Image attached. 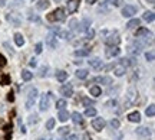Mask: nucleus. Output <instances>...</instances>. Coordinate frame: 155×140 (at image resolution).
<instances>
[{
	"instance_id": "nucleus-31",
	"label": "nucleus",
	"mask_w": 155,
	"mask_h": 140,
	"mask_svg": "<svg viewBox=\"0 0 155 140\" xmlns=\"http://www.w3.org/2000/svg\"><path fill=\"white\" fill-rule=\"evenodd\" d=\"M85 116H86V117H95V116H96V108L88 107V108L85 110Z\"/></svg>"
},
{
	"instance_id": "nucleus-6",
	"label": "nucleus",
	"mask_w": 155,
	"mask_h": 140,
	"mask_svg": "<svg viewBox=\"0 0 155 140\" xmlns=\"http://www.w3.org/2000/svg\"><path fill=\"white\" fill-rule=\"evenodd\" d=\"M6 20L10 22L13 26H20L22 25V17L17 13H7L6 14Z\"/></svg>"
},
{
	"instance_id": "nucleus-30",
	"label": "nucleus",
	"mask_w": 155,
	"mask_h": 140,
	"mask_svg": "<svg viewBox=\"0 0 155 140\" xmlns=\"http://www.w3.org/2000/svg\"><path fill=\"white\" fill-rule=\"evenodd\" d=\"M39 123V116L38 114H32V116H29V124L30 126H35V124H38Z\"/></svg>"
},
{
	"instance_id": "nucleus-41",
	"label": "nucleus",
	"mask_w": 155,
	"mask_h": 140,
	"mask_svg": "<svg viewBox=\"0 0 155 140\" xmlns=\"http://www.w3.org/2000/svg\"><path fill=\"white\" fill-rule=\"evenodd\" d=\"M42 48H43V45H42V43H36V46H35V52H36V54H42Z\"/></svg>"
},
{
	"instance_id": "nucleus-44",
	"label": "nucleus",
	"mask_w": 155,
	"mask_h": 140,
	"mask_svg": "<svg viewBox=\"0 0 155 140\" xmlns=\"http://www.w3.org/2000/svg\"><path fill=\"white\" fill-rule=\"evenodd\" d=\"M29 65H30V67H33V68H35V67H36V65H38V62H36V59H35V58H32V59H30V61H29Z\"/></svg>"
},
{
	"instance_id": "nucleus-16",
	"label": "nucleus",
	"mask_w": 155,
	"mask_h": 140,
	"mask_svg": "<svg viewBox=\"0 0 155 140\" xmlns=\"http://www.w3.org/2000/svg\"><path fill=\"white\" fill-rule=\"evenodd\" d=\"M89 93L90 95H93V97H99L102 94V90H101L99 85H92V87H89Z\"/></svg>"
},
{
	"instance_id": "nucleus-38",
	"label": "nucleus",
	"mask_w": 155,
	"mask_h": 140,
	"mask_svg": "<svg viewBox=\"0 0 155 140\" xmlns=\"http://www.w3.org/2000/svg\"><path fill=\"white\" fill-rule=\"evenodd\" d=\"M48 75V67H42L40 70H39V77H46Z\"/></svg>"
},
{
	"instance_id": "nucleus-19",
	"label": "nucleus",
	"mask_w": 155,
	"mask_h": 140,
	"mask_svg": "<svg viewBox=\"0 0 155 140\" xmlns=\"http://www.w3.org/2000/svg\"><path fill=\"white\" fill-rule=\"evenodd\" d=\"M125 71H127V68L119 64V65H116L115 68H114V74H115L116 77H122V75H125Z\"/></svg>"
},
{
	"instance_id": "nucleus-27",
	"label": "nucleus",
	"mask_w": 155,
	"mask_h": 140,
	"mask_svg": "<svg viewBox=\"0 0 155 140\" xmlns=\"http://www.w3.org/2000/svg\"><path fill=\"white\" fill-rule=\"evenodd\" d=\"M88 70H78L76 71V78H79V80H85L86 77H88Z\"/></svg>"
},
{
	"instance_id": "nucleus-12",
	"label": "nucleus",
	"mask_w": 155,
	"mask_h": 140,
	"mask_svg": "<svg viewBox=\"0 0 155 140\" xmlns=\"http://www.w3.org/2000/svg\"><path fill=\"white\" fill-rule=\"evenodd\" d=\"M46 45L49 46V48H56L58 46V42H56V36L53 35V33H49L48 36H46Z\"/></svg>"
},
{
	"instance_id": "nucleus-51",
	"label": "nucleus",
	"mask_w": 155,
	"mask_h": 140,
	"mask_svg": "<svg viewBox=\"0 0 155 140\" xmlns=\"http://www.w3.org/2000/svg\"><path fill=\"white\" fill-rule=\"evenodd\" d=\"M6 4V0H0V6H4Z\"/></svg>"
},
{
	"instance_id": "nucleus-33",
	"label": "nucleus",
	"mask_w": 155,
	"mask_h": 140,
	"mask_svg": "<svg viewBox=\"0 0 155 140\" xmlns=\"http://www.w3.org/2000/svg\"><path fill=\"white\" fill-rule=\"evenodd\" d=\"M145 114H146L148 117H154V114H155V106L154 104H151V106L145 110Z\"/></svg>"
},
{
	"instance_id": "nucleus-15",
	"label": "nucleus",
	"mask_w": 155,
	"mask_h": 140,
	"mask_svg": "<svg viewBox=\"0 0 155 140\" xmlns=\"http://www.w3.org/2000/svg\"><path fill=\"white\" fill-rule=\"evenodd\" d=\"M137 134L141 136V137H148L151 134V130L148 127H138L137 129Z\"/></svg>"
},
{
	"instance_id": "nucleus-1",
	"label": "nucleus",
	"mask_w": 155,
	"mask_h": 140,
	"mask_svg": "<svg viewBox=\"0 0 155 140\" xmlns=\"http://www.w3.org/2000/svg\"><path fill=\"white\" fill-rule=\"evenodd\" d=\"M137 98H138V91H137V88H134V87L128 88V91H127V94H125V100H124V107H125V108L132 107V106L137 103Z\"/></svg>"
},
{
	"instance_id": "nucleus-40",
	"label": "nucleus",
	"mask_w": 155,
	"mask_h": 140,
	"mask_svg": "<svg viewBox=\"0 0 155 140\" xmlns=\"http://www.w3.org/2000/svg\"><path fill=\"white\" fill-rule=\"evenodd\" d=\"M93 36H95V30L88 28V29H86V38H88V39H92Z\"/></svg>"
},
{
	"instance_id": "nucleus-26",
	"label": "nucleus",
	"mask_w": 155,
	"mask_h": 140,
	"mask_svg": "<svg viewBox=\"0 0 155 140\" xmlns=\"http://www.w3.org/2000/svg\"><path fill=\"white\" fill-rule=\"evenodd\" d=\"M66 106H68V103H66V100H63V98H62V100H58V101H56V108H58L59 111L65 110V107H66Z\"/></svg>"
},
{
	"instance_id": "nucleus-17",
	"label": "nucleus",
	"mask_w": 155,
	"mask_h": 140,
	"mask_svg": "<svg viewBox=\"0 0 155 140\" xmlns=\"http://www.w3.org/2000/svg\"><path fill=\"white\" fill-rule=\"evenodd\" d=\"M135 36H137V38H142V36H145V38H148V36H149V38H151L152 35H151V32H149L148 29L141 28V29H138V30H137V35H135Z\"/></svg>"
},
{
	"instance_id": "nucleus-52",
	"label": "nucleus",
	"mask_w": 155,
	"mask_h": 140,
	"mask_svg": "<svg viewBox=\"0 0 155 140\" xmlns=\"http://www.w3.org/2000/svg\"><path fill=\"white\" fill-rule=\"evenodd\" d=\"M149 1H151V3H154V0H149Z\"/></svg>"
},
{
	"instance_id": "nucleus-48",
	"label": "nucleus",
	"mask_w": 155,
	"mask_h": 140,
	"mask_svg": "<svg viewBox=\"0 0 155 140\" xmlns=\"http://www.w3.org/2000/svg\"><path fill=\"white\" fill-rule=\"evenodd\" d=\"M82 140H89V134H88V133H85V134H83V137H82Z\"/></svg>"
},
{
	"instance_id": "nucleus-25",
	"label": "nucleus",
	"mask_w": 155,
	"mask_h": 140,
	"mask_svg": "<svg viewBox=\"0 0 155 140\" xmlns=\"http://www.w3.org/2000/svg\"><path fill=\"white\" fill-rule=\"evenodd\" d=\"M90 54L89 49H76L75 51V56H79V58H82V56H88Z\"/></svg>"
},
{
	"instance_id": "nucleus-37",
	"label": "nucleus",
	"mask_w": 155,
	"mask_h": 140,
	"mask_svg": "<svg viewBox=\"0 0 155 140\" xmlns=\"http://www.w3.org/2000/svg\"><path fill=\"white\" fill-rule=\"evenodd\" d=\"M78 25H79V22H78L76 19H72V20L69 22V29H72V30H73V29L78 28Z\"/></svg>"
},
{
	"instance_id": "nucleus-22",
	"label": "nucleus",
	"mask_w": 155,
	"mask_h": 140,
	"mask_svg": "<svg viewBox=\"0 0 155 140\" xmlns=\"http://www.w3.org/2000/svg\"><path fill=\"white\" fill-rule=\"evenodd\" d=\"M72 120H73V123H76V124H80L82 121H83V118H82V114L80 113H78V111H75V113H72Z\"/></svg>"
},
{
	"instance_id": "nucleus-18",
	"label": "nucleus",
	"mask_w": 155,
	"mask_h": 140,
	"mask_svg": "<svg viewBox=\"0 0 155 140\" xmlns=\"http://www.w3.org/2000/svg\"><path fill=\"white\" fill-rule=\"evenodd\" d=\"M95 81H96V83H101V84H103V85L112 84V78H111V77H98V78H95Z\"/></svg>"
},
{
	"instance_id": "nucleus-45",
	"label": "nucleus",
	"mask_w": 155,
	"mask_h": 140,
	"mask_svg": "<svg viewBox=\"0 0 155 140\" xmlns=\"http://www.w3.org/2000/svg\"><path fill=\"white\" fill-rule=\"evenodd\" d=\"M4 65H6V61H4V58H3V56L0 55V68H3Z\"/></svg>"
},
{
	"instance_id": "nucleus-42",
	"label": "nucleus",
	"mask_w": 155,
	"mask_h": 140,
	"mask_svg": "<svg viewBox=\"0 0 155 140\" xmlns=\"http://www.w3.org/2000/svg\"><path fill=\"white\" fill-rule=\"evenodd\" d=\"M3 46H4V48H6V49H7V51H9V52H10L12 55H14V51H13V49H12V46H10V45H9L7 42H4V43H3Z\"/></svg>"
},
{
	"instance_id": "nucleus-21",
	"label": "nucleus",
	"mask_w": 155,
	"mask_h": 140,
	"mask_svg": "<svg viewBox=\"0 0 155 140\" xmlns=\"http://www.w3.org/2000/svg\"><path fill=\"white\" fill-rule=\"evenodd\" d=\"M49 0H39L38 4H36V7H38L39 10H45V9H48L49 7Z\"/></svg>"
},
{
	"instance_id": "nucleus-11",
	"label": "nucleus",
	"mask_w": 155,
	"mask_h": 140,
	"mask_svg": "<svg viewBox=\"0 0 155 140\" xmlns=\"http://www.w3.org/2000/svg\"><path fill=\"white\" fill-rule=\"evenodd\" d=\"M79 0H69L68 1V12L69 13H75L78 9H79Z\"/></svg>"
},
{
	"instance_id": "nucleus-34",
	"label": "nucleus",
	"mask_w": 155,
	"mask_h": 140,
	"mask_svg": "<svg viewBox=\"0 0 155 140\" xmlns=\"http://www.w3.org/2000/svg\"><path fill=\"white\" fill-rule=\"evenodd\" d=\"M55 123H56V121H55V118H49V120L46 121V129H48V130H53Z\"/></svg>"
},
{
	"instance_id": "nucleus-36",
	"label": "nucleus",
	"mask_w": 155,
	"mask_h": 140,
	"mask_svg": "<svg viewBox=\"0 0 155 140\" xmlns=\"http://www.w3.org/2000/svg\"><path fill=\"white\" fill-rule=\"evenodd\" d=\"M109 124H111L112 129H119V126H121V123H119V120H118V118H112Z\"/></svg>"
},
{
	"instance_id": "nucleus-47",
	"label": "nucleus",
	"mask_w": 155,
	"mask_h": 140,
	"mask_svg": "<svg viewBox=\"0 0 155 140\" xmlns=\"http://www.w3.org/2000/svg\"><path fill=\"white\" fill-rule=\"evenodd\" d=\"M29 19H30V20H35V22H39L38 16H29Z\"/></svg>"
},
{
	"instance_id": "nucleus-23",
	"label": "nucleus",
	"mask_w": 155,
	"mask_h": 140,
	"mask_svg": "<svg viewBox=\"0 0 155 140\" xmlns=\"http://www.w3.org/2000/svg\"><path fill=\"white\" fill-rule=\"evenodd\" d=\"M14 42L17 46H23L25 45V38H23V35L22 33H16L14 35Z\"/></svg>"
},
{
	"instance_id": "nucleus-49",
	"label": "nucleus",
	"mask_w": 155,
	"mask_h": 140,
	"mask_svg": "<svg viewBox=\"0 0 155 140\" xmlns=\"http://www.w3.org/2000/svg\"><path fill=\"white\" fill-rule=\"evenodd\" d=\"M86 3H89V4H93V3H96V0H86Z\"/></svg>"
},
{
	"instance_id": "nucleus-20",
	"label": "nucleus",
	"mask_w": 155,
	"mask_h": 140,
	"mask_svg": "<svg viewBox=\"0 0 155 140\" xmlns=\"http://www.w3.org/2000/svg\"><path fill=\"white\" fill-rule=\"evenodd\" d=\"M56 80L60 81V83L66 81V80H68V72H66V71H58V72H56Z\"/></svg>"
},
{
	"instance_id": "nucleus-4",
	"label": "nucleus",
	"mask_w": 155,
	"mask_h": 140,
	"mask_svg": "<svg viewBox=\"0 0 155 140\" xmlns=\"http://www.w3.org/2000/svg\"><path fill=\"white\" fill-rule=\"evenodd\" d=\"M121 42V38H119V35L118 33H111L109 36H106L105 38V43L108 45V46H118Z\"/></svg>"
},
{
	"instance_id": "nucleus-10",
	"label": "nucleus",
	"mask_w": 155,
	"mask_h": 140,
	"mask_svg": "<svg viewBox=\"0 0 155 140\" xmlns=\"http://www.w3.org/2000/svg\"><path fill=\"white\" fill-rule=\"evenodd\" d=\"M119 54H121V49H119L118 46H108V48L105 49L106 58H114V56H118Z\"/></svg>"
},
{
	"instance_id": "nucleus-35",
	"label": "nucleus",
	"mask_w": 155,
	"mask_h": 140,
	"mask_svg": "<svg viewBox=\"0 0 155 140\" xmlns=\"http://www.w3.org/2000/svg\"><path fill=\"white\" fill-rule=\"evenodd\" d=\"M69 131H70L69 127H60V129H59V134H60V136H68Z\"/></svg>"
},
{
	"instance_id": "nucleus-50",
	"label": "nucleus",
	"mask_w": 155,
	"mask_h": 140,
	"mask_svg": "<svg viewBox=\"0 0 155 140\" xmlns=\"http://www.w3.org/2000/svg\"><path fill=\"white\" fill-rule=\"evenodd\" d=\"M7 100H9V101H13V94H12V93L9 94V97H7Z\"/></svg>"
},
{
	"instance_id": "nucleus-29",
	"label": "nucleus",
	"mask_w": 155,
	"mask_h": 140,
	"mask_svg": "<svg viewBox=\"0 0 155 140\" xmlns=\"http://www.w3.org/2000/svg\"><path fill=\"white\" fill-rule=\"evenodd\" d=\"M139 19H132V20H129L128 22V25H127V28L128 29H134V28H137V26H139Z\"/></svg>"
},
{
	"instance_id": "nucleus-53",
	"label": "nucleus",
	"mask_w": 155,
	"mask_h": 140,
	"mask_svg": "<svg viewBox=\"0 0 155 140\" xmlns=\"http://www.w3.org/2000/svg\"><path fill=\"white\" fill-rule=\"evenodd\" d=\"M55 1H60V0H55Z\"/></svg>"
},
{
	"instance_id": "nucleus-7",
	"label": "nucleus",
	"mask_w": 155,
	"mask_h": 140,
	"mask_svg": "<svg viewBox=\"0 0 155 140\" xmlns=\"http://www.w3.org/2000/svg\"><path fill=\"white\" fill-rule=\"evenodd\" d=\"M105 126H106V123H105V120H103L102 117H96V118L92 120V127H93L96 131H102Z\"/></svg>"
},
{
	"instance_id": "nucleus-9",
	"label": "nucleus",
	"mask_w": 155,
	"mask_h": 140,
	"mask_svg": "<svg viewBox=\"0 0 155 140\" xmlns=\"http://www.w3.org/2000/svg\"><path fill=\"white\" fill-rule=\"evenodd\" d=\"M60 94L63 95V97H72L73 95V87L72 84H65L60 87Z\"/></svg>"
},
{
	"instance_id": "nucleus-2",
	"label": "nucleus",
	"mask_w": 155,
	"mask_h": 140,
	"mask_svg": "<svg viewBox=\"0 0 155 140\" xmlns=\"http://www.w3.org/2000/svg\"><path fill=\"white\" fill-rule=\"evenodd\" d=\"M48 20L49 22H62V20H65V10L60 7L53 10L52 13L48 14Z\"/></svg>"
},
{
	"instance_id": "nucleus-32",
	"label": "nucleus",
	"mask_w": 155,
	"mask_h": 140,
	"mask_svg": "<svg viewBox=\"0 0 155 140\" xmlns=\"http://www.w3.org/2000/svg\"><path fill=\"white\" fill-rule=\"evenodd\" d=\"M142 17H144V20H146V22H152L155 16H154V12H145Z\"/></svg>"
},
{
	"instance_id": "nucleus-14",
	"label": "nucleus",
	"mask_w": 155,
	"mask_h": 140,
	"mask_svg": "<svg viewBox=\"0 0 155 140\" xmlns=\"http://www.w3.org/2000/svg\"><path fill=\"white\" fill-rule=\"evenodd\" d=\"M89 65L90 68H93V70H101L102 68V61L99 58H92L89 61Z\"/></svg>"
},
{
	"instance_id": "nucleus-39",
	"label": "nucleus",
	"mask_w": 155,
	"mask_h": 140,
	"mask_svg": "<svg viewBox=\"0 0 155 140\" xmlns=\"http://www.w3.org/2000/svg\"><path fill=\"white\" fill-rule=\"evenodd\" d=\"M145 58H146V61L152 62V61H154V51H149V52H146V54H145Z\"/></svg>"
},
{
	"instance_id": "nucleus-43",
	"label": "nucleus",
	"mask_w": 155,
	"mask_h": 140,
	"mask_svg": "<svg viewBox=\"0 0 155 140\" xmlns=\"http://www.w3.org/2000/svg\"><path fill=\"white\" fill-rule=\"evenodd\" d=\"M92 104H93V101H90L89 98H83V106H85V107H89Z\"/></svg>"
},
{
	"instance_id": "nucleus-28",
	"label": "nucleus",
	"mask_w": 155,
	"mask_h": 140,
	"mask_svg": "<svg viewBox=\"0 0 155 140\" xmlns=\"http://www.w3.org/2000/svg\"><path fill=\"white\" fill-rule=\"evenodd\" d=\"M22 78H23L25 81H30V80L33 78V74H32L30 71L23 70V71H22Z\"/></svg>"
},
{
	"instance_id": "nucleus-24",
	"label": "nucleus",
	"mask_w": 155,
	"mask_h": 140,
	"mask_svg": "<svg viewBox=\"0 0 155 140\" xmlns=\"http://www.w3.org/2000/svg\"><path fill=\"white\" fill-rule=\"evenodd\" d=\"M70 116H69V113L65 111V110H62V111H59V116H58V118H59V121H62V123H65V121H68V118H69Z\"/></svg>"
},
{
	"instance_id": "nucleus-13",
	"label": "nucleus",
	"mask_w": 155,
	"mask_h": 140,
	"mask_svg": "<svg viewBox=\"0 0 155 140\" xmlns=\"http://www.w3.org/2000/svg\"><path fill=\"white\" fill-rule=\"evenodd\" d=\"M128 120L131 123H139L141 121V113L139 111H132L128 114Z\"/></svg>"
},
{
	"instance_id": "nucleus-8",
	"label": "nucleus",
	"mask_w": 155,
	"mask_h": 140,
	"mask_svg": "<svg viewBox=\"0 0 155 140\" xmlns=\"http://www.w3.org/2000/svg\"><path fill=\"white\" fill-rule=\"evenodd\" d=\"M134 14H137V7L132 4H127L125 7H122V16L124 17H132Z\"/></svg>"
},
{
	"instance_id": "nucleus-3",
	"label": "nucleus",
	"mask_w": 155,
	"mask_h": 140,
	"mask_svg": "<svg viewBox=\"0 0 155 140\" xmlns=\"http://www.w3.org/2000/svg\"><path fill=\"white\" fill-rule=\"evenodd\" d=\"M36 97H38V90H36V88H32V90L29 91V94H27V100H26V108H27V110L32 108V106H33L35 101H36Z\"/></svg>"
},
{
	"instance_id": "nucleus-5",
	"label": "nucleus",
	"mask_w": 155,
	"mask_h": 140,
	"mask_svg": "<svg viewBox=\"0 0 155 140\" xmlns=\"http://www.w3.org/2000/svg\"><path fill=\"white\" fill-rule=\"evenodd\" d=\"M50 93H48V94H43L42 98H40V103H39V108H40V111H46L48 108H49V103H50Z\"/></svg>"
},
{
	"instance_id": "nucleus-46",
	"label": "nucleus",
	"mask_w": 155,
	"mask_h": 140,
	"mask_svg": "<svg viewBox=\"0 0 155 140\" xmlns=\"http://www.w3.org/2000/svg\"><path fill=\"white\" fill-rule=\"evenodd\" d=\"M114 4H115L116 7H119V6L122 4V0H115V1H114Z\"/></svg>"
}]
</instances>
